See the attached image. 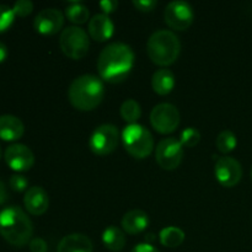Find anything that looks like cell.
I'll return each mask as SVG.
<instances>
[{
	"mask_svg": "<svg viewBox=\"0 0 252 252\" xmlns=\"http://www.w3.org/2000/svg\"><path fill=\"white\" fill-rule=\"evenodd\" d=\"M134 65V52L128 44L113 42L101 51L97 59L100 78L111 84L125 80Z\"/></svg>",
	"mask_w": 252,
	"mask_h": 252,
	"instance_id": "6da1fadb",
	"label": "cell"
},
{
	"mask_svg": "<svg viewBox=\"0 0 252 252\" xmlns=\"http://www.w3.org/2000/svg\"><path fill=\"white\" fill-rule=\"evenodd\" d=\"M33 234L31 219L17 206H10L0 212V235L9 244L22 248L30 244Z\"/></svg>",
	"mask_w": 252,
	"mask_h": 252,
	"instance_id": "7a4b0ae2",
	"label": "cell"
},
{
	"mask_svg": "<svg viewBox=\"0 0 252 252\" xmlns=\"http://www.w3.org/2000/svg\"><path fill=\"white\" fill-rule=\"evenodd\" d=\"M105 86L96 75L85 74L74 79L68 90L71 105L80 111H93L102 102Z\"/></svg>",
	"mask_w": 252,
	"mask_h": 252,
	"instance_id": "3957f363",
	"label": "cell"
},
{
	"mask_svg": "<svg viewBox=\"0 0 252 252\" xmlns=\"http://www.w3.org/2000/svg\"><path fill=\"white\" fill-rule=\"evenodd\" d=\"M147 52L152 62L157 65H171L179 58L181 43L176 34L169 30H159L149 37Z\"/></svg>",
	"mask_w": 252,
	"mask_h": 252,
	"instance_id": "277c9868",
	"label": "cell"
},
{
	"mask_svg": "<svg viewBox=\"0 0 252 252\" xmlns=\"http://www.w3.org/2000/svg\"><path fill=\"white\" fill-rule=\"evenodd\" d=\"M122 140L126 150L135 159H145L154 149L152 133L138 123L126 126L122 132Z\"/></svg>",
	"mask_w": 252,
	"mask_h": 252,
	"instance_id": "5b68a950",
	"label": "cell"
},
{
	"mask_svg": "<svg viewBox=\"0 0 252 252\" xmlns=\"http://www.w3.org/2000/svg\"><path fill=\"white\" fill-rule=\"evenodd\" d=\"M59 44L63 53L75 61L84 58L88 54L90 47L88 33L79 26H70L63 30L59 38Z\"/></svg>",
	"mask_w": 252,
	"mask_h": 252,
	"instance_id": "8992f818",
	"label": "cell"
},
{
	"mask_svg": "<svg viewBox=\"0 0 252 252\" xmlns=\"http://www.w3.org/2000/svg\"><path fill=\"white\" fill-rule=\"evenodd\" d=\"M120 133L116 126L106 123L96 128L89 139V147L96 155H108L117 148Z\"/></svg>",
	"mask_w": 252,
	"mask_h": 252,
	"instance_id": "52a82bcc",
	"label": "cell"
},
{
	"mask_svg": "<svg viewBox=\"0 0 252 252\" xmlns=\"http://www.w3.org/2000/svg\"><path fill=\"white\" fill-rule=\"evenodd\" d=\"M150 123L157 132L169 134L180 125V112L171 103H159L150 112Z\"/></svg>",
	"mask_w": 252,
	"mask_h": 252,
	"instance_id": "ba28073f",
	"label": "cell"
},
{
	"mask_svg": "<svg viewBox=\"0 0 252 252\" xmlns=\"http://www.w3.org/2000/svg\"><path fill=\"white\" fill-rule=\"evenodd\" d=\"M184 158V145L176 138L162 139L157 145L155 160L164 170H175L180 166Z\"/></svg>",
	"mask_w": 252,
	"mask_h": 252,
	"instance_id": "9c48e42d",
	"label": "cell"
},
{
	"mask_svg": "<svg viewBox=\"0 0 252 252\" xmlns=\"http://www.w3.org/2000/svg\"><path fill=\"white\" fill-rule=\"evenodd\" d=\"M164 19L167 26L176 31H185L192 25L194 12L191 5L182 0H175L167 4L164 11Z\"/></svg>",
	"mask_w": 252,
	"mask_h": 252,
	"instance_id": "30bf717a",
	"label": "cell"
},
{
	"mask_svg": "<svg viewBox=\"0 0 252 252\" xmlns=\"http://www.w3.org/2000/svg\"><path fill=\"white\" fill-rule=\"evenodd\" d=\"M214 174L221 186L234 187L240 182L243 177V167L240 162L234 158H218L214 167Z\"/></svg>",
	"mask_w": 252,
	"mask_h": 252,
	"instance_id": "8fae6325",
	"label": "cell"
},
{
	"mask_svg": "<svg viewBox=\"0 0 252 252\" xmlns=\"http://www.w3.org/2000/svg\"><path fill=\"white\" fill-rule=\"evenodd\" d=\"M7 166L17 172L29 171L34 165V155L32 150L25 144H12L4 153Z\"/></svg>",
	"mask_w": 252,
	"mask_h": 252,
	"instance_id": "7c38bea8",
	"label": "cell"
},
{
	"mask_svg": "<svg viewBox=\"0 0 252 252\" xmlns=\"http://www.w3.org/2000/svg\"><path fill=\"white\" fill-rule=\"evenodd\" d=\"M64 25V15L61 10L43 9L36 15L33 21V27L38 33L44 36L58 33Z\"/></svg>",
	"mask_w": 252,
	"mask_h": 252,
	"instance_id": "4fadbf2b",
	"label": "cell"
},
{
	"mask_svg": "<svg viewBox=\"0 0 252 252\" xmlns=\"http://www.w3.org/2000/svg\"><path fill=\"white\" fill-rule=\"evenodd\" d=\"M24 204L26 211L32 216H42L49 207L48 193L42 187H30L24 197Z\"/></svg>",
	"mask_w": 252,
	"mask_h": 252,
	"instance_id": "5bb4252c",
	"label": "cell"
},
{
	"mask_svg": "<svg viewBox=\"0 0 252 252\" xmlns=\"http://www.w3.org/2000/svg\"><path fill=\"white\" fill-rule=\"evenodd\" d=\"M89 33L91 38L97 42H105L115 33V25L106 14L94 15L89 20Z\"/></svg>",
	"mask_w": 252,
	"mask_h": 252,
	"instance_id": "9a60e30c",
	"label": "cell"
},
{
	"mask_svg": "<svg viewBox=\"0 0 252 252\" xmlns=\"http://www.w3.org/2000/svg\"><path fill=\"white\" fill-rule=\"evenodd\" d=\"M25 126L20 118L12 115L0 116V139L15 142L24 135Z\"/></svg>",
	"mask_w": 252,
	"mask_h": 252,
	"instance_id": "2e32d148",
	"label": "cell"
},
{
	"mask_svg": "<svg viewBox=\"0 0 252 252\" xmlns=\"http://www.w3.org/2000/svg\"><path fill=\"white\" fill-rule=\"evenodd\" d=\"M149 224V217L144 211L133 209L127 212L122 218V229L127 234L135 235L147 229Z\"/></svg>",
	"mask_w": 252,
	"mask_h": 252,
	"instance_id": "e0dca14e",
	"label": "cell"
},
{
	"mask_svg": "<svg viewBox=\"0 0 252 252\" xmlns=\"http://www.w3.org/2000/svg\"><path fill=\"white\" fill-rule=\"evenodd\" d=\"M57 252H93V243L84 234H70L62 239Z\"/></svg>",
	"mask_w": 252,
	"mask_h": 252,
	"instance_id": "ac0fdd59",
	"label": "cell"
},
{
	"mask_svg": "<svg viewBox=\"0 0 252 252\" xmlns=\"http://www.w3.org/2000/svg\"><path fill=\"white\" fill-rule=\"evenodd\" d=\"M175 75L169 69H159L153 74L152 86L158 95H169L175 88Z\"/></svg>",
	"mask_w": 252,
	"mask_h": 252,
	"instance_id": "d6986e66",
	"label": "cell"
},
{
	"mask_svg": "<svg viewBox=\"0 0 252 252\" xmlns=\"http://www.w3.org/2000/svg\"><path fill=\"white\" fill-rule=\"evenodd\" d=\"M102 243L108 250L121 251L126 245V235L123 230L115 225L108 226L102 234Z\"/></svg>",
	"mask_w": 252,
	"mask_h": 252,
	"instance_id": "ffe728a7",
	"label": "cell"
},
{
	"mask_svg": "<svg viewBox=\"0 0 252 252\" xmlns=\"http://www.w3.org/2000/svg\"><path fill=\"white\" fill-rule=\"evenodd\" d=\"M160 243L166 248H177L185 241V233L177 226H167L159 234Z\"/></svg>",
	"mask_w": 252,
	"mask_h": 252,
	"instance_id": "44dd1931",
	"label": "cell"
},
{
	"mask_svg": "<svg viewBox=\"0 0 252 252\" xmlns=\"http://www.w3.org/2000/svg\"><path fill=\"white\" fill-rule=\"evenodd\" d=\"M65 16L68 17L69 21L78 26V25L88 22L89 17H90V11H89V7L81 2H71L70 5L66 6Z\"/></svg>",
	"mask_w": 252,
	"mask_h": 252,
	"instance_id": "7402d4cb",
	"label": "cell"
},
{
	"mask_svg": "<svg viewBox=\"0 0 252 252\" xmlns=\"http://www.w3.org/2000/svg\"><path fill=\"white\" fill-rule=\"evenodd\" d=\"M120 112L126 122L129 123V125H134L142 116V108L137 101L133 100V98H128L121 105Z\"/></svg>",
	"mask_w": 252,
	"mask_h": 252,
	"instance_id": "603a6c76",
	"label": "cell"
},
{
	"mask_svg": "<svg viewBox=\"0 0 252 252\" xmlns=\"http://www.w3.org/2000/svg\"><path fill=\"white\" fill-rule=\"evenodd\" d=\"M216 145L219 152L228 154V153L233 152L235 149L236 145H238V139H236V135L231 130H223L217 137Z\"/></svg>",
	"mask_w": 252,
	"mask_h": 252,
	"instance_id": "cb8c5ba5",
	"label": "cell"
},
{
	"mask_svg": "<svg viewBox=\"0 0 252 252\" xmlns=\"http://www.w3.org/2000/svg\"><path fill=\"white\" fill-rule=\"evenodd\" d=\"M15 17L16 15H15L12 7L0 4V33H4L12 26Z\"/></svg>",
	"mask_w": 252,
	"mask_h": 252,
	"instance_id": "d4e9b609",
	"label": "cell"
},
{
	"mask_svg": "<svg viewBox=\"0 0 252 252\" xmlns=\"http://www.w3.org/2000/svg\"><path fill=\"white\" fill-rule=\"evenodd\" d=\"M199 140H201V133L193 127L185 128L181 132V135H180V143L187 148L194 147V145L198 144Z\"/></svg>",
	"mask_w": 252,
	"mask_h": 252,
	"instance_id": "484cf974",
	"label": "cell"
},
{
	"mask_svg": "<svg viewBox=\"0 0 252 252\" xmlns=\"http://www.w3.org/2000/svg\"><path fill=\"white\" fill-rule=\"evenodd\" d=\"M12 10H14L16 16H29L33 10V2L30 1V0H17L12 6Z\"/></svg>",
	"mask_w": 252,
	"mask_h": 252,
	"instance_id": "4316f807",
	"label": "cell"
},
{
	"mask_svg": "<svg viewBox=\"0 0 252 252\" xmlns=\"http://www.w3.org/2000/svg\"><path fill=\"white\" fill-rule=\"evenodd\" d=\"M9 185L14 191L22 192L26 191L27 186H29V181L25 176L22 175H12L9 180Z\"/></svg>",
	"mask_w": 252,
	"mask_h": 252,
	"instance_id": "83f0119b",
	"label": "cell"
},
{
	"mask_svg": "<svg viewBox=\"0 0 252 252\" xmlns=\"http://www.w3.org/2000/svg\"><path fill=\"white\" fill-rule=\"evenodd\" d=\"M133 5H134L139 11L149 12L157 6L158 2L155 1V0H133Z\"/></svg>",
	"mask_w": 252,
	"mask_h": 252,
	"instance_id": "f1b7e54d",
	"label": "cell"
},
{
	"mask_svg": "<svg viewBox=\"0 0 252 252\" xmlns=\"http://www.w3.org/2000/svg\"><path fill=\"white\" fill-rule=\"evenodd\" d=\"M31 252H47V243L41 238H34L29 244Z\"/></svg>",
	"mask_w": 252,
	"mask_h": 252,
	"instance_id": "f546056e",
	"label": "cell"
},
{
	"mask_svg": "<svg viewBox=\"0 0 252 252\" xmlns=\"http://www.w3.org/2000/svg\"><path fill=\"white\" fill-rule=\"evenodd\" d=\"M100 7L106 15L111 14L118 7V1H116V0H102L100 2Z\"/></svg>",
	"mask_w": 252,
	"mask_h": 252,
	"instance_id": "4dcf8cb0",
	"label": "cell"
},
{
	"mask_svg": "<svg viewBox=\"0 0 252 252\" xmlns=\"http://www.w3.org/2000/svg\"><path fill=\"white\" fill-rule=\"evenodd\" d=\"M130 252H160V251L158 250L157 248H154L152 244L143 243V244H138L137 246H134L133 250Z\"/></svg>",
	"mask_w": 252,
	"mask_h": 252,
	"instance_id": "1f68e13d",
	"label": "cell"
},
{
	"mask_svg": "<svg viewBox=\"0 0 252 252\" xmlns=\"http://www.w3.org/2000/svg\"><path fill=\"white\" fill-rule=\"evenodd\" d=\"M7 189L6 187H5V184L4 182L0 180V204L5 203V202L7 201Z\"/></svg>",
	"mask_w": 252,
	"mask_h": 252,
	"instance_id": "d6a6232c",
	"label": "cell"
},
{
	"mask_svg": "<svg viewBox=\"0 0 252 252\" xmlns=\"http://www.w3.org/2000/svg\"><path fill=\"white\" fill-rule=\"evenodd\" d=\"M7 58V47L2 42H0V63L5 62Z\"/></svg>",
	"mask_w": 252,
	"mask_h": 252,
	"instance_id": "836d02e7",
	"label": "cell"
},
{
	"mask_svg": "<svg viewBox=\"0 0 252 252\" xmlns=\"http://www.w3.org/2000/svg\"><path fill=\"white\" fill-rule=\"evenodd\" d=\"M154 240V235L153 234H148L147 236H145V241H147V244H150V241Z\"/></svg>",
	"mask_w": 252,
	"mask_h": 252,
	"instance_id": "e575fe53",
	"label": "cell"
},
{
	"mask_svg": "<svg viewBox=\"0 0 252 252\" xmlns=\"http://www.w3.org/2000/svg\"><path fill=\"white\" fill-rule=\"evenodd\" d=\"M1 154H2V150H1V145H0V159H1Z\"/></svg>",
	"mask_w": 252,
	"mask_h": 252,
	"instance_id": "d590c367",
	"label": "cell"
},
{
	"mask_svg": "<svg viewBox=\"0 0 252 252\" xmlns=\"http://www.w3.org/2000/svg\"><path fill=\"white\" fill-rule=\"evenodd\" d=\"M251 180H252V167H251Z\"/></svg>",
	"mask_w": 252,
	"mask_h": 252,
	"instance_id": "8d00e7d4",
	"label": "cell"
}]
</instances>
